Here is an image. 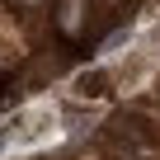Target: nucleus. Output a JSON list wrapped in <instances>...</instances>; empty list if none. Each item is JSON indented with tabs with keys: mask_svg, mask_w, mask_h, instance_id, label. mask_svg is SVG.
Wrapping results in <instances>:
<instances>
[{
	"mask_svg": "<svg viewBox=\"0 0 160 160\" xmlns=\"http://www.w3.org/2000/svg\"><path fill=\"white\" fill-rule=\"evenodd\" d=\"M155 94H160V85H155Z\"/></svg>",
	"mask_w": 160,
	"mask_h": 160,
	"instance_id": "1",
	"label": "nucleus"
}]
</instances>
